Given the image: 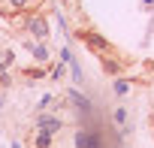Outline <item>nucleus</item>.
<instances>
[{
	"label": "nucleus",
	"instance_id": "obj_1",
	"mask_svg": "<svg viewBox=\"0 0 154 148\" xmlns=\"http://www.w3.org/2000/svg\"><path fill=\"white\" fill-rule=\"evenodd\" d=\"M36 130H45V133H51V136H54V133H60V130H63V121H60V115H48V112H45V115H39V118H36Z\"/></svg>",
	"mask_w": 154,
	"mask_h": 148
},
{
	"label": "nucleus",
	"instance_id": "obj_2",
	"mask_svg": "<svg viewBox=\"0 0 154 148\" xmlns=\"http://www.w3.org/2000/svg\"><path fill=\"white\" fill-rule=\"evenodd\" d=\"M24 27H27V30H30L33 36H39V39H42V36L48 33V24H45V18H39V15H30Z\"/></svg>",
	"mask_w": 154,
	"mask_h": 148
},
{
	"label": "nucleus",
	"instance_id": "obj_3",
	"mask_svg": "<svg viewBox=\"0 0 154 148\" xmlns=\"http://www.w3.org/2000/svg\"><path fill=\"white\" fill-rule=\"evenodd\" d=\"M82 39H85V42H91V48H94L100 57H103V54H106V48H109V45H106V39H103V36H97V33H91V30H82Z\"/></svg>",
	"mask_w": 154,
	"mask_h": 148
},
{
	"label": "nucleus",
	"instance_id": "obj_4",
	"mask_svg": "<svg viewBox=\"0 0 154 148\" xmlns=\"http://www.w3.org/2000/svg\"><path fill=\"white\" fill-rule=\"evenodd\" d=\"M33 148H51V133L36 130V136H33Z\"/></svg>",
	"mask_w": 154,
	"mask_h": 148
},
{
	"label": "nucleus",
	"instance_id": "obj_5",
	"mask_svg": "<svg viewBox=\"0 0 154 148\" xmlns=\"http://www.w3.org/2000/svg\"><path fill=\"white\" fill-rule=\"evenodd\" d=\"M69 100H72V106L79 109V112H88V109H91V103H88L82 94H75V91H69Z\"/></svg>",
	"mask_w": 154,
	"mask_h": 148
},
{
	"label": "nucleus",
	"instance_id": "obj_6",
	"mask_svg": "<svg viewBox=\"0 0 154 148\" xmlns=\"http://www.w3.org/2000/svg\"><path fill=\"white\" fill-rule=\"evenodd\" d=\"M30 54H33V57H36L39 63H42V60L48 57V51H45V45H42V42H33V45H30Z\"/></svg>",
	"mask_w": 154,
	"mask_h": 148
},
{
	"label": "nucleus",
	"instance_id": "obj_7",
	"mask_svg": "<svg viewBox=\"0 0 154 148\" xmlns=\"http://www.w3.org/2000/svg\"><path fill=\"white\" fill-rule=\"evenodd\" d=\"M27 3H30V0H6V6H9L12 12H18V9H24Z\"/></svg>",
	"mask_w": 154,
	"mask_h": 148
},
{
	"label": "nucleus",
	"instance_id": "obj_8",
	"mask_svg": "<svg viewBox=\"0 0 154 148\" xmlns=\"http://www.w3.org/2000/svg\"><path fill=\"white\" fill-rule=\"evenodd\" d=\"M103 66H106V72H112V76H115V72H118V69H121V66H118V63H115V60H109V57H106V54H103Z\"/></svg>",
	"mask_w": 154,
	"mask_h": 148
},
{
	"label": "nucleus",
	"instance_id": "obj_9",
	"mask_svg": "<svg viewBox=\"0 0 154 148\" xmlns=\"http://www.w3.org/2000/svg\"><path fill=\"white\" fill-rule=\"evenodd\" d=\"M127 91H130V85H127V82H118V85H115V94H121V97H124Z\"/></svg>",
	"mask_w": 154,
	"mask_h": 148
},
{
	"label": "nucleus",
	"instance_id": "obj_10",
	"mask_svg": "<svg viewBox=\"0 0 154 148\" xmlns=\"http://www.w3.org/2000/svg\"><path fill=\"white\" fill-rule=\"evenodd\" d=\"M124 121H127V115H124V109H118L115 112V124H124Z\"/></svg>",
	"mask_w": 154,
	"mask_h": 148
},
{
	"label": "nucleus",
	"instance_id": "obj_11",
	"mask_svg": "<svg viewBox=\"0 0 154 148\" xmlns=\"http://www.w3.org/2000/svg\"><path fill=\"white\" fill-rule=\"evenodd\" d=\"M30 3H33V0H30Z\"/></svg>",
	"mask_w": 154,
	"mask_h": 148
}]
</instances>
